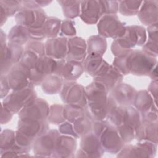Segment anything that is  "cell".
Listing matches in <instances>:
<instances>
[{
    "label": "cell",
    "instance_id": "obj_16",
    "mask_svg": "<svg viewBox=\"0 0 158 158\" xmlns=\"http://www.w3.org/2000/svg\"><path fill=\"white\" fill-rule=\"evenodd\" d=\"M88 4L82 5L81 17L88 23H95L105 12L103 5L94 4L95 1H87Z\"/></svg>",
    "mask_w": 158,
    "mask_h": 158
},
{
    "label": "cell",
    "instance_id": "obj_24",
    "mask_svg": "<svg viewBox=\"0 0 158 158\" xmlns=\"http://www.w3.org/2000/svg\"><path fill=\"white\" fill-rule=\"evenodd\" d=\"M72 22L70 21H65L62 24V31L64 33L66 34V35H73L75 34V28L73 27V25L71 23Z\"/></svg>",
    "mask_w": 158,
    "mask_h": 158
},
{
    "label": "cell",
    "instance_id": "obj_12",
    "mask_svg": "<svg viewBox=\"0 0 158 158\" xmlns=\"http://www.w3.org/2000/svg\"><path fill=\"white\" fill-rule=\"evenodd\" d=\"M47 128L48 125L44 121L20 119L19 123L18 131L34 139V137L44 133Z\"/></svg>",
    "mask_w": 158,
    "mask_h": 158
},
{
    "label": "cell",
    "instance_id": "obj_15",
    "mask_svg": "<svg viewBox=\"0 0 158 158\" xmlns=\"http://www.w3.org/2000/svg\"><path fill=\"white\" fill-rule=\"evenodd\" d=\"M68 60L80 61L85 56L86 45L85 41L79 38H72L67 44Z\"/></svg>",
    "mask_w": 158,
    "mask_h": 158
},
{
    "label": "cell",
    "instance_id": "obj_9",
    "mask_svg": "<svg viewBox=\"0 0 158 158\" xmlns=\"http://www.w3.org/2000/svg\"><path fill=\"white\" fill-rule=\"evenodd\" d=\"M22 49L17 44L1 43V75L7 72L10 67L20 59Z\"/></svg>",
    "mask_w": 158,
    "mask_h": 158
},
{
    "label": "cell",
    "instance_id": "obj_2",
    "mask_svg": "<svg viewBox=\"0 0 158 158\" xmlns=\"http://www.w3.org/2000/svg\"><path fill=\"white\" fill-rule=\"evenodd\" d=\"M93 128L96 135L99 136V141L103 148L110 152H117L122 149V139L117 129L103 122L95 123Z\"/></svg>",
    "mask_w": 158,
    "mask_h": 158
},
{
    "label": "cell",
    "instance_id": "obj_19",
    "mask_svg": "<svg viewBox=\"0 0 158 158\" xmlns=\"http://www.w3.org/2000/svg\"><path fill=\"white\" fill-rule=\"evenodd\" d=\"M30 36L29 30L26 27L19 25L12 28L11 31H9L8 38L9 43L14 44L22 45L28 40Z\"/></svg>",
    "mask_w": 158,
    "mask_h": 158
},
{
    "label": "cell",
    "instance_id": "obj_1",
    "mask_svg": "<svg viewBox=\"0 0 158 158\" xmlns=\"http://www.w3.org/2000/svg\"><path fill=\"white\" fill-rule=\"evenodd\" d=\"M107 90L104 85L96 81L88 86L85 91L92 114L99 120L103 119L108 114Z\"/></svg>",
    "mask_w": 158,
    "mask_h": 158
},
{
    "label": "cell",
    "instance_id": "obj_21",
    "mask_svg": "<svg viewBox=\"0 0 158 158\" xmlns=\"http://www.w3.org/2000/svg\"><path fill=\"white\" fill-rule=\"evenodd\" d=\"M89 51L91 53H94L99 55H102L103 51L104 52L106 47V43L105 40H103L102 38L93 36L90 39L89 42L88 41Z\"/></svg>",
    "mask_w": 158,
    "mask_h": 158
},
{
    "label": "cell",
    "instance_id": "obj_18",
    "mask_svg": "<svg viewBox=\"0 0 158 158\" xmlns=\"http://www.w3.org/2000/svg\"><path fill=\"white\" fill-rule=\"evenodd\" d=\"M75 141L72 138L68 136H59L54 153L57 154V156L68 157L75 151Z\"/></svg>",
    "mask_w": 158,
    "mask_h": 158
},
{
    "label": "cell",
    "instance_id": "obj_13",
    "mask_svg": "<svg viewBox=\"0 0 158 158\" xmlns=\"http://www.w3.org/2000/svg\"><path fill=\"white\" fill-rule=\"evenodd\" d=\"M45 51L48 56L62 59L67 54V43L65 38L52 39L46 43Z\"/></svg>",
    "mask_w": 158,
    "mask_h": 158
},
{
    "label": "cell",
    "instance_id": "obj_17",
    "mask_svg": "<svg viewBox=\"0 0 158 158\" xmlns=\"http://www.w3.org/2000/svg\"><path fill=\"white\" fill-rule=\"evenodd\" d=\"M113 98L122 105H129L133 102L135 91L131 86L125 85H119L115 88Z\"/></svg>",
    "mask_w": 158,
    "mask_h": 158
},
{
    "label": "cell",
    "instance_id": "obj_7",
    "mask_svg": "<svg viewBox=\"0 0 158 158\" xmlns=\"http://www.w3.org/2000/svg\"><path fill=\"white\" fill-rule=\"evenodd\" d=\"M49 115L48 105L41 99H35L30 104L24 107L20 112L21 119L44 121Z\"/></svg>",
    "mask_w": 158,
    "mask_h": 158
},
{
    "label": "cell",
    "instance_id": "obj_23",
    "mask_svg": "<svg viewBox=\"0 0 158 158\" xmlns=\"http://www.w3.org/2000/svg\"><path fill=\"white\" fill-rule=\"evenodd\" d=\"M60 26V20H48L42 27L44 36H54L57 35Z\"/></svg>",
    "mask_w": 158,
    "mask_h": 158
},
{
    "label": "cell",
    "instance_id": "obj_20",
    "mask_svg": "<svg viewBox=\"0 0 158 158\" xmlns=\"http://www.w3.org/2000/svg\"><path fill=\"white\" fill-rule=\"evenodd\" d=\"M15 144V135L11 130H4L1 133V152L11 150Z\"/></svg>",
    "mask_w": 158,
    "mask_h": 158
},
{
    "label": "cell",
    "instance_id": "obj_6",
    "mask_svg": "<svg viewBox=\"0 0 158 158\" xmlns=\"http://www.w3.org/2000/svg\"><path fill=\"white\" fill-rule=\"evenodd\" d=\"M45 14L42 10H22L17 14L16 21L23 27L29 30H38L43 27L45 23Z\"/></svg>",
    "mask_w": 158,
    "mask_h": 158
},
{
    "label": "cell",
    "instance_id": "obj_4",
    "mask_svg": "<svg viewBox=\"0 0 158 158\" xmlns=\"http://www.w3.org/2000/svg\"><path fill=\"white\" fill-rule=\"evenodd\" d=\"M7 79L10 88L14 91L31 87V80L28 71L20 64L11 69Z\"/></svg>",
    "mask_w": 158,
    "mask_h": 158
},
{
    "label": "cell",
    "instance_id": "obj_3",
    "mask_svg": "<svg viewBox=\"0 0 158 158\" xmlns=\"http://www.w3.org/2000/svg\"><path fill=\"white\" fill-rule=\"evenodd\" d=\"M35 94L31 87L15 90L4 100L2 106L11 113L17 112L35 100Z\"/></svg>",
    "mask_w": 158,
    "mask_h": 158
},
{
    "label": "cell",
    "instance_id": "obj_8",
    "mask_svg": "<svg viewBox=\"0 0 158 158\" xmlns=\"http://www.w3.org/2000/svg\"><path fill=\"white\" fill-rule=\"evenodd\" d=\"M99 33L107 37L122 36L126 30L116 16L109 15L103 17L98 24Z\"/></svg>",
    "mask_w": 158,
    "mask_h": 158
},
{
    "label": "cell",
    "instance_id": "obj_5",
    "mask_svg": "<svg viewBox=\"0 0 158 158\" xmlns=\"http://www.w3.org/2000/svg\"><path fill=\"white\" fill-rule=\"evenodd\" d=\"M76 84L71 83L65 85L62 92V98L70 106L82 108L86 103V93L81 86Z\"/></svg>",
    "mask_w": 158,
    "mask_h": 158
},
{
    "label": "cell",
    "instance_id": "obj_10",
    "mask_svg": "<svg viewBox=\"0 0 158 158\" xmlns=\"http://www.w3.org/2000/svg\"><path fill=\"white\" fill-rule=\"evenodd\" d=\"M59 134L56 131L52 130L36 139L35 142V152L38 156H49L54 154L56 149Z\"/></svg>",
    "mask_w": 158,
    "mask_h": 158
},
{
    "label": "cell",
    "instance_id": "obj_11",
    "mask_svg": "<svg viewBox=\"0 0 158 158\" xmlns=\"http://www.w3.org/2000/svg\"><path fill=\"white\" fill-rule=\"evenodd\" d=\"M59 65L57 64L55 73L67 80H74L83 72V66L80 62L71 60H60Z\"/></svg>",
    "mask_w": 158,
    "mask_h": 158
},
{
    "label": "cell",
    "instance_id": "obj_14",
    "mask_svg": "<svg viewBox=\"0 0 158 158\" xmlns=\"http://www.w3.org/2000/svg\"><path fill=\"white\" fill-rule=\"evenodd\" d=\"M81 148L83 152L88 154V156L93 157L101 156L103 149L99 138L91 134L83 138L81 141Z\"/></svg>",
    "mask_w": 158,
    "mask_h": 158
},
{
    "label": "cell",
    "instance_id": "obj_22",
    "mask_svg": "<svg viewBox=\"0 0 158 158\" xmlns=\"http://www.w3.org/2000/svg\"><path fill=\"white\" fill-rule=\"evenodd\" d=\"M47 80L44 81L43 85V88L44 91L49 93H55L58 91V89L60 88L61 78L56 76H50Z\"/></svg>",
    "mask_w": 158,
    "mask_h": 158
}]
</instances>
